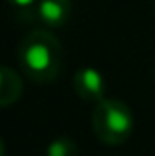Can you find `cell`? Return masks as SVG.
<instances>
[{
	"label": "cell",
	"mask_w": 155,
	"mask_h": 156,
	"mask_svg": "<svg viewBox=\"0 0 155 156\" xmlns=\"http://www.w3.org/2000/svg\"><path fill=\"white\" fill-rule=\"evenodd\" d=\"M74 91L81 101L100 103L105 99V77L96 67H80L74 73Z\"/></svg>",
	"instance_id": "obj_3"
},
{
	"label": "cell",
	"mask_w": 155,
	"mask_h": 156,
	"mask_svg": "<svg viewBox=\"0 0 155 156\" xmlns=\"http://www.w3.org/2000/svg\"><path fill=\"white\" fill-rule=\"evenodd\" d=\"M34 10L48 28H62L72 16V0H38Z\"/></svg>",
	"instance_id": "obj_4"
},
{
	"label": "cell",
	"mask_w": 155,
	"mask_h": 156,
	"mask_svg": "<svg viewBox=\"0 0 155 156\" xmlns=\"http://www.w3.org/2000/svg\"><path fill=\"white\" fill-rule=\"evenodd\" d=\"M46 156H78V144L68 136L54 138L46 146Z\"/></svg>",
	"instance_id": "obj_6"
},
{
	"label": "cell",
	"mask_w": 155,
	"mask_h": 156,
	"mask_svg": "<svg viewBox=\"0 0 155 156\" xmlns=\"http://www.w3.org/2000/svg\"><path fill=\"white\" fill-rule=\"evenodd\" d=\"M20 95H22L20 75L10 67H0V107L16 103Z\"/></svg>",
	"instance_id": "obj_5"
},
{
	"label": "cell",
	"mask_w": 155,
	"mask_h": 156,
	"mask_svg": "<svg viewBox=\"0 0 155 156\" xmlns=\"http://www.w3.org/2000/svg\"><path fill=\"white\" fill-rule=\"evenodd\" d=\"M8 2L12 4V6H16V8H32V6H36V2L38 0H8Z\"/></svg>",
	"instance_id": "obj_7"
},
{
	"label": "cell",
	"mask_w": 155,
	"mask_h": 156,
	"mask_svg": "<svg viewBox=\"0 0 155 156\" xmlns=\"http://www.w3.org/2000/svg\"><path fill=\"white\" fill-rule=\"evenodd\" d=\"M92 129L108 146H119L133 133V113L119 99H101L92 113Z\"/></svg>",
	"instance_id": "obj_2"
},
{
	"label": "cell",
	"mask_w": 155,
	"mask_h": 156,
	"mask_svg": "<svg viewBox=\"0 0 155 156\" xmlns=\"http://www.w3.org/2000/svg\"><path fill=\"white\" fill-rule=\"evenodd\" d=\"M64 50L60 40L46 30L30 32L18 46V63L24 75L40 85L52 83L62 71Z\"/></svg>",
	"instance_id": "obj_1"
},
{
	"label": "cell",
	"mask_w": 155,
	"mask_h": 156,
	"mask_svg": "<svg viewBox=\"0 0 155 156\" xmlns=\"http://www.w3.org/2000/svg\"><path fill=\"white\" fill-rule=\"evenodd\" d=\"M153 77H155V65H153Z\"/></svg>",
	"instance_id": "obj_9"
},
{
	"label": "cell",
	"mask_w": 155,
	"mask_h": 156,
	"mask_svg": "<svg viewBox=\"0 0 155 156\" xmlns=\"http://www.w3.org/2000/svg\"><path fill=\"white\" fill-rule=\"evenodd\" d=\"M0 156H6V146H4L2 138H0Z\"/></svg>",
	"instance_id": "obj_8"
}]
</instances>
